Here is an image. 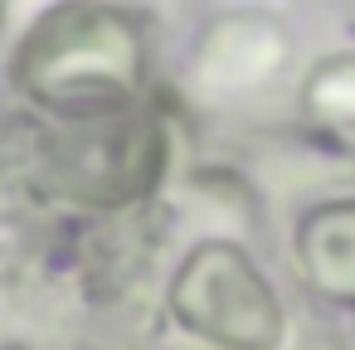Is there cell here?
Here are the masks:
<instances>
[{"label":"cell","mask_w":355,"mask_h":350,"mask_svg":"<svg viewBox=\"0 0 355 350\" xmlns=\"http://www.w3.org/2000/svg\"><path fill=\"white\" fill-rule=\"evenodd\" d=\"M171 311L219 350H277L282 340V306L234 243H205L185 258L171 287Z\"/></svg>","instance_id":"obj_1"},{"label":"cell","mask_w":355,"mask_h":350,"mask_svg":"<svg viewBox=\"0 0 355 350\" xmlns=\"http://www.w3.org/2000/svg\"><path fill=\"white\" fill-rule=\"evenodd\" d=\"M302 268L316 292L355 306V204H326L302 224Z\"/></svg>","instance_id":"obj_2"}]
</instances>
